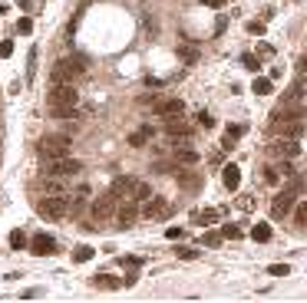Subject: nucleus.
Returning <instances> with one entry per match:
<instances>
[{
    "instance_id": "cd10ccee",
    "label": "nucleus",
    "mask_w": 307,
    "mask_h": 303,
    "mask_svg": "<svg viewBox=\"0 0 307 303\" xmlns=\"http://www.w3.org/2000/svg\"><path fill=\"white\" fill-rule=\"evenodd\" d=\"M10 247H13V251L27 247V234H23V231H13V234H10Z\"/></svg>"
},
{
    "instance_id": "4c0bfd02",
    "label": "nucleus",
    "mask_w": 307,
    "mask_h": 303,
    "mask_svg": "<svg viewBox=\"0 0 307 303\" xmlns=\"http://www.w3.org/2000/svg\"><path fill=\"white\" fill-rule=\"evenodd\" d=\"M198 122H201V125H205V129H212V125H215V119H212V116H208V112H198Z\"/></svg>"
},
{
    "instance_id": "c756f323",
    "label": "nucleus",
    "mask_w": 307,
    "mask_h": 303,
    "mask_svg": "<svg viewBox=\"0 0 307 303\" xmlns=\"http://www.w3.org/2000/svg\"><path fill=\"white\" fill-rule=\"evenodd\" d=\"M268 273H271V277H288L291 267H288V264H271V267H268Z\"/></svg>"
},
{
    "instance_id": "dca6fc26",
    "label": "nucleus",
    "mask_w": 307,
    "mask_h": 303,
    "mask_svg": "<svg viewBox=\"0 0 307 303\" xmlns=\"http://www.w3.org/2000/svg\"><path fill=\"white\" fill-rule=\"evenodd\" d=\"M221 181H225L228 191H235V188L241 185V172H238V165H225V168H221Z\"/></svg>"
},
{
    "instance_id": "473e14b6",
    "label": "nucleus",
    "mask_w": 307,
    "mask_h": 303,
    "mask_svg": "<svg viewBox=\"0 0 307 303\" xmlns=\"http://www.w3.org/2000/svg\"><path fill=\"white\" fill-rule=\"evenodd\" d=\"M178 53H182L188 63H195V60H198V50H195V46H178Z\"/></svg>"
},
{
    "instance_id": "ddd939ff",
    "label": "nucleus",
    "mask_w": 307,
    "mask_h": 303,
    "mask_svg": "<svg viewBox=\"0 0 307 303\" xmlns=\"http://www.w3.org/2000/svg\"><path fill=\"white\" fill-rule=\"evenodd\" d=\"M172 155H175V165H198V158H201V155L198 152H195V149H188V145L182 142V145H172Z\"/></svg>"
},
{
    "instance_id": "f8f14e48",
    "label": "nucleus",
    "mask_w": 307,
    "mask_h": 303,
    "mask_svg": "<svg viewBox=\"0 0 307 303\" xmlns=\"http://www.w3.org/2000/svg\"><path fill=\"white\" fill-rule=\"evenodd\" d=\"M152 109H156L162 119H172V116H182V112H185V102L182 99H159Z\"/></svg>"
},
{
    "instance_id": "1a4fd4ad",
    "label": "nucleus",
    "mask_w": 307,
    "mask_h": 303,
    "mask_svg": "<svg viewBox=\"0 0 307 303\" xmlns=\"http://www.w3.org/2000/svg\"><path fill=\"white\" fill-rule=\"evenodd\" d=\"M274 158H297L301 155V139H281V142H274L268 149Z\"/></svg>"
},
{
    "instance_id": "58836bf2",
    "label": "nucleus",
    "mask_w": 307,
    "mask_h": 303,
    "mask_svg": "<svg viewBox=\"0 0 307 303\" xmlns=\"http://www.w3.org/2000/svg\"><path fill=\"white\" fill-rule=\"evenodd\" d=\"M165 237H172V241H178V237H185V231H182V228H169V231H165Z\"/></svg>"
},
{
    "instance_id": "aec40b11",
    "label": "nucleus",
    "mask_w": 307,
    "mask_h": 303,
    "mask_svg": "<svg viewBox=\"0 0 307 303\" xmlns=\"http://www.w3.org/2000/svg\"><path fill=\"white\" fill-rule=\"evenodd\" d=\"M251 237H254L258 244H264V241H271V224H264V221H258L254 228H251Z\"/></svg>"
},
{
    "instance_id": "423d86ee",
    "label": "nucleus",
    "mask_w": 307,
    "mask_h": 303,
    "mask_svg": "<svg viewBox=\"0 0 307 303\" xmlns=\"http://www.w3.org/2000/svg\"><path fill=\"white\" fill-rule=\"evenodd\" d=\"M83 161H76L73 155H63V158H46V175H57V178H69V175H80Z\"/></svg>"
},
{
    "instance_id": "f3484780",
    "label": "nucleus",
    "mask_w": 307,
    "mask_h": 303,
    "mask_svg": "<svg viewBox=\"0 0 307 303\" xmlns=\"http://www.w3.org/2000/svg\"><path fill=\"white\" fill-rule=\"evenodd\" d=\"M149 195H152V185H145V181H132V188H129V195H125V198H132V201L142 204Z\"/></svg>"
},
{
    "instance_id": "a211bd4d",
    "label": "nucleus",
    "mask_w": 307,
    "mask_h": 303,
    "mask_svg": "<svg viewBox=\"0 0 307 303\" xmlns=\"http://www.w3.org/2000/svg\"><path fill=\"white\" fill-rule=\"evenodd\" d=\"M43 195H66L63 178H57V175H46V178H43Z\"/></svg>"
},
{
    "instance_id": "79ce46f5",
    "label": "nucleus",
    "mask_w": 307,
    "mask_h": 303,
    "mask_svg": "<svg viewBox=\"0 0 307 303\" xmlns=\"http://www.w3.org/2000/svg\"><path fill=\"white\" fill-rule=\"evenodd\" d=\"M4 10H7V4H0V13H4Z\"/></svg>"
},
{
    "instance_id": "39448f33",
    "label": "nucleus",
    "mask_w": 307,
    "mask_h": 303,
    "mask_svg": "<svg viewBox=\"0 0 307 303\" xmlns=\"http://www.w3.org/2000/svg\"><path fill=\"white\" fill-rule=\"evenodd\" d=\"M40 155H43V158L73 155V142H69V135H46V139H40Z\"/></svg>"
},
{
    "instance_id": "a878e982",
    "label": "nucleus",
    "mask_w": 307,
    "mask_h": 303,
    "mask_svg": "<svg viewBox=\"0 0 307 303\" xmlns=\"http://www.w3.org/2000/svg\"><path fill=\"white\" fill-rule=\"evenodd\" d=\"M93 254H96V251L89 247V244H83V247H76V251H73V260H76V264H86Z\"/></svg>"
},
{
    "instance_id": "e433bc0d",
    "label": "nucleus",
    "mask_w": 307,
    "mask_h": 303,
    "mask_svg": "<svg viewBox=\"0 0 307 303\" xmlns=\"http://www.w3.org/2000/svg\"><path fill=\"white\" fill-rule=\"evenodd\" d=\"M241 63H245L248 69H254V73H258V56H254V53H245V56H241Z\"/></svg>"
},
{
    "instance_id": "6ab92c4d",
    "label": "nucleus",
    "mask_w": 307,
    "mask_h": 303,
    "mask_svg": "<svg viewBox=\"0 0 307 303\" xmlns=\"http://www.w3.org/2000/svg\"><path fill=\"white\" fill-rule=\"evenodd\" d=\"M132 181H136V178H129V175H125V178H116V181H113V191H109V195L125 198V195H129V188H132Z\"/></svg>"
},
{
    "instance_id": "9b49d317",
    "label": "nucleus",
    "mask_w": 307,
    "mask_h": 303,
    "mask_svg": "<svg viewBox=\"0 0 307 303\" xmlns=\"http://www.w3.org/2000/svg\"><path fill=\"white\" fill-rule=\"evenodd\" d=\"M116 195H103V198H96L93 201V217L96 221H106V217H113L116 214Z\"/></svg>"
},
{
    "instance_id": "f257e3e1",
    "label": "nucleus",
    "mask_w": 307,
    "mask_h": 303,
    "mask_svg": "<svg viewBox=\"0 0 307 303\" xmlns=\"http://www.w3.org/2000/svg\"><path fill=\"white\" fill-rule=\"evenodd\" d=\"M46 102H50V116H57V119H73L76 109H80V93H76L73 82H53Z\"/></svg>"
},
{
    "instance_id": "ea45409f",
    "label": "nucleus",
    "mask_w": 307,
    "mask_h": 303,
    "mask_svg": "<svg viewBox=\"0 0 307 303\" xmlns=\"http://www.w3.org/2000/svg\"><path fill=\"white\" fill-rule=\"evenodd\" d=\"M248 30H251V33H258V37H261V33H264V23H258V20H251V23H248Z\"/></svg>"
},
{
    "instance_id": "20e7f679",
    "label": "nucleus",
    "mask_w": 307,
    "mask_h": 303,
    "mask_svg": "<svg viewBox=\"0 0 307 303\" xmlns=\"http://www.w3.org/2000/svg\"><path fill=\"white\" fill-rule=\"evenodd\" d=\"M172 211H175V204H172L169 198H159V195L152 198L149 195V198L142 201V208H139V214L149 217V221H165V217H172Z\"/></svg>"
},
{
    "instance_id": "2eb2a0df",
    "label": "nucleus",
    "mask_w": 307,
    "mask_h": 303,
    "mask_svg": "<svg viewBox=\"0 0 307 303\" xmlns=\"http://www.w3.org/2000/svg\"><path fill=\"white\" fill-rule=\"evenodd\" d=\"M152 135H156V129H152V122H145L139 132H132L129 135V145H136V149H142L145 142H152Z\"/></svg>"
},
{
    "instance_id": "6e6552de",
    "label": "nucleus",
    "mask_w": 307,
    "mask_h": 303,
    "mask_svg": "<svg viewBox=\"0 0 307 303\" xmlns=\"http://www.w3.org/2000/svg\"><path fill=\"white\" fill-rule=\"evenodd\" d=\"M165 132H169L172 145H175V142H188V139H192V125H188V122H182V116H172V119H165Z\"/></svg>"
},
{
    "instance_id": "412c9836",
    "label": "nucleus",
    "mask_w": 307,
    "mask_h": 303,
    "mask_svg": "<svg viewBox=\"0 0 307 303\" xmlns=\"http://www.w3.org/2000/svg\"><path fill=\"white\" fill-rule=\"evenodd\" d=\"M241 135H245V125H228V132H225V139H221V145H225V149H232V142H238Z\"/></svg>"
},
{
    "instance_id": "a19ab883",
    "label": "nucleus",
    "mask_w": 307,
    "mask_h": 303,
    "mask_svg": "<svg viewBox=\"0 0 307 303\" xmlns=\"http://www.w3.org/2000/svg\"><path fill=\"white\" fill-rule=\"evenodd\" d=\"M201 4H205V7H215V10H218V7H225V0H201Z\"/></svg>"
},
{
    "instance_id": "72a5a7b5",
    "label": "nucleus",
    "mask_w": 307,
    "mask_h": 303,
    "mask_svg": "<svg viewBox=\"0 0 307 303\" xmlns=\"http://www.w3.org/2000/svg\"><path fill=\"white\" fill-rule=\"evenodd\" d=\"M175 254L182 260H195V257H198V251H192V247H175Z\"/></svg>"
},
{
    "instance_id": "f704fd0d",
    "label": "nucleus",
    "mask_w": 307,
    "mask_h": 303,
    "mask_svg": "<svg viewBox=\"0 0 307 303\" xmlns=\"http://www.w3.org/2000/svg\"><path fill=\"white\" fill-rule=\"evenodd\" d=\"M10 56H13V43L4 40V43H0V60H10Z\"/></svg>"
},
{
    "instance_id": "4468645a",
    "label": "nucleus",
    "mask_w": 307,
    "mask_h": 303,
    "mask_svg": "<svg viewBox=\"0 0 307 303\" xmlns=\"http://www.w3.org/2000/svg\"><path fill=\"white\" fill-rule=\"evenodd\" d=\"M30 251L37 254V257H46V254H53V251H57V241H53L50 234H37V237L30 241Z\"/></svg>"
},
{
    "instance_id": "bb28decb",
    "label": "nucleus",
    "mask_w": 307,
    "mask_h": 303,
    "mask_svg": "<svg viewBox=\"0 0 307 303\" xmlns=\"http://www.w3.org/2000/svg\"><path fill=\"white\" fill-rule=\"evenodd\" d=\"M218 217H221V211H201V214H195V221H198V224H205V228H208V224H215Z\"/></svg>"
},
{
    "instance_id": "0eeeda50",
    "label": "nucleus",
    "mask_w": 307,
    "mask_h": 303,
    "mask_svg": "<svg viewBox=\"0 0 307 303\" xmlns=\"http://www.w3.org/2000/svg\"><path fill=\"white\" fill-rule=\"evenodd\" d=\"M116 221H119L122 228H132V224L139 221V201H132V198L116 201Z\"/></svg>"
},
{
    "instance_id": "c9c22d12",
    "label": "nucleus",
    "mask_w": 307,
    "mask_h": 303,
    "mask_svg": "<svg viewBox=\"0 0 307 303\" xmlns=\"http://www.w3.org/2000/svg\"><path fill=\"white\" fill-rule=\"evenodd\" d=\"M17 30H20V33H23V37H27V33H30V30H33V20H30V17H20V23H17Z\"/></svg>"
},
{
    "instance_id": "7ed1b4c3",
    "label": "nucleus",
    "mask_w": 307,
    "mask_h": 303,
    "mask_svg": "<svg viewBox=\"0 0 307 303\" xmlns=\"http://www.w3.org/2000/svg\"><path fill=\"white\" fill-rule=\"evenodd\" d=\"M37 211L46 221H60V217L69 214V198L66 195H43V201L37 204Z\"/></svg>"
},
{
    "instance_id": "2f4dec72",
    "label": "nucleus",
    "mask_w": 307,
    "mask_h": 303,
    "mask_svg": "<svg viewBox=\"0 0 307 303\" xmlns=\"http://www.w3.org/2000/svg\"><path fill=\"white\" fill-rule=\"evenodd\" d=\"M221 237H232L235 241V237H241V228L238 224H225V228H221Z\"/></svg>"
},
{
    "instance_id": "5701e85b",
    "label": "nucleus",
    "mask_w": 307,
    "mask_h": 303,
    "mask_svg": "<svg viewBox=\"0 0 307 303\" xmlns=\"http://www.w3.org/2000/svg\"><path fill=\"white\" fill-rule=\"evenodd\" d=\"M291 211H294V224H297V228H304V224H307V204L304 201H294V208H291Z\"/></svg>"
},
{
    "instance_id": "4be33fe9",
    "label": "nucleus",
    "mask_w": 307,
    "mask_h": 303,
    "mask_svg": "<svg viewBox=\"0 0 307 303\" xmlns=\"http://www.w3.org/2000/svg\"><path fill=\"white\" fill-rule=\"evenodd\" d=\"M93 284H96V287H103V290H116V287H122V280H116L113 273H99Z\"/></svg>"
},
{
    "instance_id": "7c9ffc66",
    "label": "nucleus",
    "mask_w": 307,
    "mask_h": 303,
    "mask_svg": "<svg viewBox=\"0 0 307 303\" xmlns=\"http://www.w3.org/2000/svg\"><path fill=\"white\" fill-rule=\"evenodd\" d=\"M264 181H268V185H277V181H281V175H277V168H274V165L264 168Z\"/></svg>"
},
{
    "instance_id": "b1692460",
    "label": "nucleus",
    "mask_w": 307,
    "mask_h": 303,
    "mask_svg": "<svg viewBox=\"0 0 307 303\" xmlns=\"http://www.w3.org/2000/svg\"><path fill=\"white\" fill-rule=\"evenodd\" d=\"M175 175H178V181H182V185L188 188V191H195V188H198V185H201V181H198V178H195V175H192V172H182V168H178V172H175Z\"/></svg>"
},
{
    "instance_id": "9d476101",
    "label": "nucleus",
    "mask_w": 307,
    "mask_h": 303,
    "mask_svg": "<svg viewBox=\"0 0 307 303\" xmlns=\"http://www.w3.org/2000/svg\"><path fill=\"white\" fill-rule=\"evenodd\" d=\"M294 201H297L294 191H281L274 201H271V217H277V221H281V217H288L291 208H294Z\"/></svg>"
},
{
    "instance_id": "393cba45",
    "label": "nucleus",
    "mask_w": 307,
    "mask_h": 303,
    "mask_svg": "<svg viewBox=\"0 0 307 303\" xmlns=\"http://www.w3.org/2000/svg\"><path fill=\"white\" fill-rule=\"evenodd\" d=\"M251 89H254V96H268V93H271V79H264V76H258V79L251 82Z\"/></svg>"
},
{
    "instance_id": "f03ea898",
    "label": "nucleus",
    "mask_w": 307,
    "mask_h": 303,
    "mask_svg": "<svg viewBox=\"0 0 307 303\" xmlns=\"http://www.w3.org/2000/svg\"><path fill=\"white\" fill-rule=\"evenodd\" d=\"M86 73V56H66V60H60L57 66H53V82H73L76 76Z\"/></svg>"
},
{
    "instance_id": "c85d7f7f",
    "label": "nucleus",
    "mask_w": 307,
    "mask_h": 303,
    "mask_svg": "<svg viewBox=\"0 0 307 303\" xmlns=\"http://www.w3.org/2000/svg\"><path fill=\"white\" fill-rule=\"evenodd\" d=\"M201 241H205V244H208V247H218V244H221V241H225V237H221V231H208V234H205V237H201Z\"/></svg>"
}]
</instances>
